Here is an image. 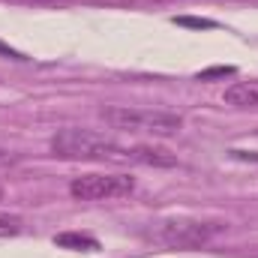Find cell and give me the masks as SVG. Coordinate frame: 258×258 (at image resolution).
Here are the masks:
<instances>
[{"label": "cell", "mask_w": 258, "mask_h": 258, "mask_svg": "<svg viewBox=\"0 0 258 258\" xmlns=\"http://www.w3.org/2000/svg\"><path fill=\"white\" fill-rule=\"evenodd\" d=\"M0 201H3V186H0Z\"/></svg>", "instance_id": "cell-14"}, {"label": "cell", "mask_w": 258, "mask_h": 258, "mask_svg": "<svg viewBox=\"0 0 258 258\" xmlns=\"http://www.w3.org/2000/svg\"><path fill=\"white\" fill-rule=\"evenodd\" d=\"M222 75H234V69H231V66H213V69L198 72V78H201V81H207V78H222Z\"/></svg>", "instance_id": "cell-9"}, {"label": "cell", "mask_w": 258, "mask_h": 258, "mask_svg": "<svg viewBox=\"0 0 258 258\" xmlns=\"http://www.w3.org/2000/svg\"><path fill=\"white\" fill-rule=\"evenodd\" d=\"M102 120L117 132L135 135H153V138H171L183 129V117L171 111H153V108H129V105H108L99 111Z\"/></svg>", "instance_id": "cell-2"}, {"label": "cell", "mask_w": 258, "mask_h": 258, "mask_svg": "<svg viewBox=\"0 0 258 258\" xmlns=\"http://www.w3.org/2000/svg\"><path fill=\"white\" fill-rule=\"evenodd\" d=\"M54 243H57V246H63V249H84V252L99 249V243H96L93 237H87V234H72V231L57 234V237H54Z\"/></svg>", "instance_id": "cell-7"}, {"label": "cell", "mask_w": 258, "mask_h": 258, "mask_svg": "<svg viewBox=\"0 0 258 258\" xmlns=\"http://www.w3.org/2000/svg\"><path fill=\"white\" fill-rule=\"evenodd\" d=\"M51 153L57 159H69V162H132V147L117 144L108 135L75 126L54 132Z\"/></svg>", "instance_id": "cell-1"}, {"label": "cell", "mask_w": 258, "mask_h": 258, "mask_svg": "<svg viewBox=\"0 0 258 258\" xmlns=\"http://www.w3.org/2000/svg\"><path fill=\"white\" fill-rule=\"evenodd\" d=\"M21 228H24L21 216H15V213H0V237H15V234H21Z\"/></svg>", "instance_id": "cell-8"}, {"label": "cell", "mask_w": 258, "mask_h": 258, "mask_svg": "<svg viewBox=\"0 0 258 258\" xmlns=\"http://www.w3.org/2000/svg\"><path fill=\"white\" fill-rule=\"evenodd\" d=\"M6 159H9V156H6V153H3V150H0V162H6Z\"/></svg>", "instance_id": "cell-13"}, {"label": "cell", "mask_w": 258, "mask_h": 258, "mask_svg": "<svg viewBox=\"0 0 258 258\" xmlns=\"http://www.w3.org/2000/svg\"><path fill=\"white\" fill-rule=\"evenodd\" d=\"M12 3H24V6H63L69 0H12Z\"/></svg>", "instance_id": "cell-11"}, {"label": "cell", "mask_w": 258, "mask_h": 258, "mask_svg": "<svg viewBox=\"0 0 258 258\" xmlns=\"http://www.w3.org/2000/svg\"><path fill=\"white\" fill-rule=\"evenodd\" d=\"M132 162H141V165H156V168H171L177 162L174 153H168L165 147H153V144H138L132 147Z\"/></svg>", "instance_id": "cell-6"}, {"label": "cell", "mask_w": 258, "mask_h": 258, "mask_svg": "<svg viewBox=\"0 0 258 258\" xmlns=\"http://www.w3.org/2000/svg\"><path fill=\"white\" fill-rule=\"evenodd\" d=\"M225 228V222L216 219H198V216H168L156 225L153 237L168 246V249H198L204 243L213 240V234H219Z\"/></svg>", "instance_id": "cell-3"}, {"label": "cell", "mask_w": 258, "mask_h": 258, "mask_svg": "<svg viewBox=\"0 0 258 258\" xmlns=\"http://www.w3.org/2000/svg\"><path fill=\"white\" fill-rule=\"evenodd\" d=\"M177 24H183V27H198V30H204V27H216V21H210V18H174Z\"/></svg>", "instance_id": "cell-10"}, {"label": "cell", "mask_w": 258, "mask_h": 258, "mask_svg": "<svg viewBox=\"0 0 258 258\" xmlns=\"http://www.w3.org/2000/svg\"><path fill=\"white\" fill-rule=\"evenodd\" d=\"M222 102L231 105V108H258V78L234 81L231 87H225Z\"/></svg>", "instance_id": "cell-5"}, {"label": "cell", "mask_w": 258, "mask_h": 258, "mask_svg": "<svg viewBox=\"0 0 258 258\" xmlns=\"http://www.w3.org/2000/svg\"><path fill=\"white\" fill-rule=\"evenodd\" d=\"M234 153H237L240 159H249V162H258V153H252V150H249V153H243V150H234Z\"/></svg>", "instance_id": "cell-12"}, {"label": "cell", "mask_w": 258, "mask_h": 258, "mask_svg": "<svg viewBox=\"0 0 258 258\" xmlns=\"http://www.w3.org/2000/svg\"><path fill=\"white\" fill-rule=\"evenodd\" d=\"M135 192V177L129 174H81L69 183V195L78 201H111Z\"/></svg>", "instance_id": "cell-4"}]
</instances>
